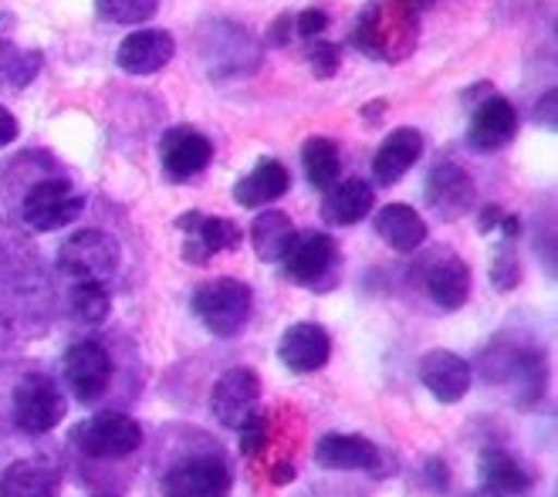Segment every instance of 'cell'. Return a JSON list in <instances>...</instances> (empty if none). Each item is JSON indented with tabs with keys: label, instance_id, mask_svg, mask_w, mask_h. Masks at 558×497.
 <instances>
[{
	"label": "cell",
	"instance_id": "obj_1",
	"mask_svg": "<svg viewBox=\"0 0 558 497\" xmlns=\"http://www.w3.org/2000/svg\"><path fill=\"white\" fill-rule=\"evenodd\" d=\"M423 0H373L355 17L352 45L386 64H400L413 54L420 38Z\"/></svg>",
	"mask_w": 558,
	"mask_h": 497
},
{
	"label": "cell",
	"instance_id": "obj_2",
	"mask_svg": "<svg viewBox=\"0 0 558 497\" xmlns=\"http://www.w3.org/2000/svg\"><path fill=\"white\" fill-rule=\"evenodd\" d=\"M193 315L217 339H234L247 325L254 308V291L241 278H214L204 281L190 298Z\"/></svg>",
	"mask_w": 558,
	"mask_h": 497
},
{
	"label": "cell",
	"instance_id": "obj_3",
	"mask_svg": "<svg viewBox=\"0 0 558 497\" xmlns=\"http://www.w3.org/2000/svg\"><path fill=\"white\" fill-rule=\"evenodd\" d=\"M119 260H122V247L106 230H78L58 251L61 275L75 278V284L78 281L106 284L109 278H116Z\"/></svg>",
	"mask_w": 558,
	"mask_h": 497
},
{
	"label": "cell",
	"instance_id": "obj_4",
	"mask_svg": "<svg viewBox=\"0 0 558 497\" xmlns=\"http://www.w3.org/2000/svg\"><path fill=\"white\" fill-rule=\"evenodd\" d=\"M64 420V392L45 373H27L14 386V423L27 437H41Z\"/></svg>",
	"mask_w": 558,
	"mask_h": 497
},
{
	"label": "cell",
	"instance_id": "obj_5",
	"mask_svg": "<svg viewBox=\"0 0 558 497\" xmlns=\"http://www.w3.org/2000/svg\"><path fill=\"white\" fill-rule=\"evenodd\" d=\"M72 440H75V447L85 457L116 460V457H125V453L140 450L143 426L133 416H125V413H98V416L82 420L72 429Z\"/></svg>",
	"mask_w": 558,
	"mask_h": 497
},
{
	"label": "cell",
	"instance_id": "obj_6",
	"mask_svg": "<svg viewBox=\"0 0 558 497\" xmlns=\"http://www.w3.org/2000/svg\"><path fill=\"white\" fill-rule=\"evenodd\" d=\"M82 207H85V196L69 180H41L27 190L21 214L31 230L48 234V230L72 223L82 214Z\"/></svg>",
	"mask_w": 558,
	"mask_h": 497
},
{
	"label": "cell",
	"instance_id": "obj_7",
	"mask_svg": "<svg viewBox=\"0 0 558 497\" xmlns=\"http://www.w3.org/2000/svg\"><path fill=\"white\" fill-rule=\"evenodd\" d=\"M234 474L223 457H190L170 468L159 481L162 497H227L231 494Z\"/></svg>",
	"mask_w": 558,
	"mask_h": 497
},
{
	"label": "cell",
	"instance_id": "obj_8",
	"mask_svg": "<svg viewBox=\"0 0 558 497\" xmlns=\"http://www.w3.org/2000/svg\"><path fill=\"white\" fill-rule=\"evenodd\" d=\"M177 230L183 234V260L186 264H207L220 251H238L241 227L227 217H210L201 210H190L177 217Z\"/></svg>",
	"mask_w": 558,
	"mask_h": 497
},
{
	"label": "cell",
	"instance_id": "obj_9",
	"mask_svg": "<svg viewBox=\"0 0 558 497\" xmlns=\"http://www.w3.org/2000/svg\"><path fill=\"white\" fill-rule=\"evenodd\" d=\"M159 159H162V173L170 183H186L193 177H201L210 159H214V143L190 125H173L162 132L159 140Z\"/></svg>",
	"mask_w": 558,
	"mask_h": 497
},
{
	"label": "cell",
	"instance_id": "obj_10",
	"mask_svg": "<svg viewBox=\"0 0 558 497\" xmlns=\"http://www.w3.org/2000/svg\"><path fill=\"white\" fill-rule=\"evenodd\" d=\"M64 383L78 403L92 407L95 400H102L112 383V355L98 342H75L64 352Z\"/></svg>",
	"mask_w": 558,
	"mask_h": 497
},
{
	"label": "cell",
	"instance_id": "obj_11",
	"mask_svg": "<svg viewBox=\"0 0 558 497\" xmlns=\"http://www.w3.org/2000/svg\"><path fill=\"white\" fill-rule=\"evenodd\" d=\"M257 400H260V379H257V373L247 369V366H238V369H227L214 383L210 413H214V420L220 426L238 429L257 410Z\"/></svg>",
	"mask_w": 558,
	"mask_h": 497
},
{
	"label": "cell",
	"instance_id": "obj_12",
	"mask_svg": "<svg viewBox=\"0 0 558 497\" xmlns=\"http://www.w3.org/2000/svg\"><path fill=\"white\" fill-rule=\"evenodd\" d=\"M423 196L440 220H461L474 204V180L468 177L464 166H457L453 159H440L426 177Z\"/></svg>",
	"mask_w": 558,
	"mask_h": 497
},
{
	"label": "cell",
	"instance_id": "obj_13",
	"mask_svg": "<svg viewBox=\"0 0 558 497\" xmlns=\"http://www.w3.org/2000/svg\"><path fill=\"white\" fill-rule=\"evenodd\" d=\"M336 244L328 234H318V230H308V234H294L288 254L278 260L281 264V275L291 284H302V288H315L318 278H325L328 271L336 268Z\"/></svg>",
	"mask_w": 558,
	"mask_h": 497
},
{
	"label": "cell",
	"instance_id": "obj_14",
	"mask_svg": "<svg viewBox=\"0 0 558 497\" xmlns=\"http://www.w3.org/2000/svg\"><path fill=\"white\" fill-rule=\"evenodd\" d=\"M518 136V109L505 95H484L471 112L468 146L477 153H498Z\"/></svg>",
	"mask_w": 558,
	"mask_h": 497
},
{
	"label": "cell",
	"instance_id": "obj_15",
	"mask_svg": "<svg viewBox=\"0 0 558 497\" xmlns=\"http://www.w3.org/2000/svg\"><path fill=\"white\" fill-rule=\"evenodd\" d=\"M423 288L444 312H461L471 298V268L450 247H437V254L423 268Z\"/></svg>",
	"mask_w": 558,
	"mask_h": 497
},
{
	"label": "cell",
	"instance_id": "obj_16",
	"mask_svg": "<svg viewBox=\"0 0 558 497\" xmlns=\"http://www.w3.org/2000/svg\"><path fill=\"white\" fill-rule=\"evenodd\" d=\"M420 383L426 386V392H430L434 400L461 403L471 392L474 373L464 355H457L450 349H430L420 359Z\"/></svg>",
	"mask_w": 558,
	"mask_h": 497
},
{
	"label": "cell",
	"instance_id": "obj_17",
	"mask_svg": "<svg viewBox=\"0 0 558 497\" xmlns=\"http://www.w3.org/2000/svg\"><path fill=\"white\" fill-rule=\"evenodd\" d=\"M173 54H177V41H173L170 31L143 27V31H133V35L122 38L116 61H119V69L129 75H156L173 61Z\"/></svg>",
	"mask_w": 558,
	"mask_h": 497
},
{
	"label": "cell",
	"instance_id": "obj_18",
	"mask_svg": "<svg viewBox=\"0 0 558 497\" xmlns=\"http://www.w3.org/2000/svg\"><path fill=\"white\" fill-rule=\"evenodd\" d=\"M328 355H332V336L318 322H294L281 342H278V359L291 373H318Z\"/></svg>",
	"mask_w": 558,
	"mask_h": 497
},
{
	"label": "cell",
	"instance_id": "obj_19",
	"mask_svg": "<svg viewBox=\"0 0 558 497\" xmlns=\"http://www.w3.org/2000/svg\"><path fill=\"white\" fill-rule=\"evenodd\" d=\"M420 156H423V132L410 129V125L392 129L389 136H386V143L373 156V177H376V183L397 186L413 170Z\"/></svg>",
	"mask_w": 558,
	"mask_h": 497
},
{
	"label": "cell",
	"instance_id": "obj_20",
	"mask_svg": "<svg viewBox=\"0 0 558 497\" xmlns=\"http://www.w3.org/2000/svg\"><path fill=\"white\" fill-rule=\"evenodd\" d=\"M379 460V447L359 434H325L315 444V463L325 471H373Z\"/></svg>",
	"mask_w": 558,
	"mask_h": 497
},
{
	"label": "cell",
	"instance_id": "obj_21",
	"mask_svg": "<svg viewBox=\"0 0 558 497\" xmlns=\"http://www.w3.org/2000/svg\"><path fill=\"white\" fill-rule=\"evenodd\" d=\"M291 186V173H288V166L281 159H257L254 162V170L247 177H241L234 183V201L247 210L254 207H268L275 201H281V196L288 193Z\"/></svg>",
	"mask_w": 558,
	"mask_h": 497
},
{
	"label": "cell",
	"instance_id": "obj_22",
	"mask_svg": "<svg viewBox=\"0 0 558 497\" xmlns=\"http://www.w3.org/2000/svg\"><path fill=\"white\" fill-rule=\"evenodd\" d=\"M58 490L61 474L45 457L14 460L0 477V497H58Z\"/></svg>",
	"mask_w": 558,
	"mask_h": 497
},
{
	"label": "cell",
	"instance_id": "obj_23",
	"mask_svg": "<svg viewBox=\"0 0 558 497\" xmlns=\"http://www.w3.org/2000/svg\"><path fill=\"white\" fill-rule=\"evenodd\" d=\"M373 204H376V196H373V186L366 180H342V183L325 190L322 220L332 223V227H352L363 217H369Z\"/></svg>",
	"mask_w": 558,
	"mask_h": 497
},
{
	"label": "cell",
	"instance_id": "obj_24",
	"mask_svg": "<svg viewBox=\"0 0 558 497\" xmlns=\"http://www.w3.org/2000/svg\"><path fill=\"white\" fill-rule=\"evenodd\" d=\"M477 474H481V490L495 494V497H514V494H524L532 487V474L501 447L481 450Z\"/></svg>",
	"mask_w": 558,
	"mask_h": 497
},
{
	"label": "cell",
	"instance_id": "obj_25",
	"mask_svg": "<svg viewBox=\"0 0 558 497\" xmlns=\"http://www.w3.org/2000/svg\"><path fill=\"white\" fill-rule=\"evenodd\" d=\"M376 234L400 254H413L426 241V223L423 217L407 204H389L376 214Z\"/></svg>",
	"mask_w": 558,
	"mask_h": 497
},
{
	"label": "cell",
	"instance_id": "obj_26",
	"mask_svg": "<svg viewBox=\"0 0 558 497\" xmlns=\"http://www.w3.org/2000/svg\"><path fill=\"white\" fill-rule=\"evenodd\" d=\"M294 234H299V230H294V223H291L288 214H281V210H265V214H257L254 223H251V247H254V254H257L260 260L278 264V260L288 254Z\"/></svg>",
	"mask_w": 558,
	"mask_h": 497
},
{
	"label": "cell",
	"instance_id": "obj_27",
	"mask_svg": "<svg viewBox=\"0 0 558 497\" xmlns=\"http://www.w3.org/2000/svg\"><path fill=\"white\" fill-rule=\"evenodd\" d=\"M302 166H305V180L315 190H328L339 183L342 173V153L336 146V140H325V136H312L302 146Z\"/></svg>",
	"mask_w": 558,
	"mask_h": 497
},
{
	"label": "cell",
	"instance_id": "obj_28",
	"mask_svg": "<svg viewBox=\"0 0 558 497\" xmlns=\"http://www.w3.org/2000/svg\"><path fill=\"white\" fill-rule=\"evenodd\" d=\"M69 302H72V315L85 325H102L112 312V298L106 284H92V281H78Z\"/></svg>",
	"mask_w": 558,
	"mask_h": 497
},
{
	"label": "cell",
	"instance_id": "obj_29",
	"mask_svg": "<svg viewBox=\"0 0 558 497\" xmlns=\"http://www.w3.org/2000/svg\"><path fill=\"white\" fill-rule=\"evenodd\" d=\"M95 11L112 24H146L159 11V0H95Z\"/></svg>",
	"mask_w": 558,
	"mask_h": 497
},
{
	"label": "cell",
	"instance_id": "obj_30",
	"mask_svg": "<svg viewBox=\"0 0 558 497\" xmlns=\"http://www.w3.org/2000/svg\"><path fill=\"white\" fill-rule=\"evenodd\" d=\"M41 69V54H21L17 48L0 41V82L4 85H14V88H24L35 72Z\"/></svg>",
	"mask_w": 558,
	"mask_h": 497
},
{
	"label": "cell",
	"instance_id": "obj_31",
	"mask_svg": "<svg viewBox=\"0 0 558 497\" xmlns=\"http://www.w3.org/2000/svg\"><path fill=\"white\" fill-rule=\"evenodd\" d=\"M518 281H521V260H518V254H514V247L508 241L498 251L495 264H490V284H495L498 291H511V288H518Z\"/></svg>",
	"mask_w": 558,
	"mask_h": 497
},
{
	"label": "cell",
	"instance_id": "obj_32",
	"mask_svg": "<svg viewBox=\"0 0 558 497\" xmlns=\"http://www.w3.org/2000/svg\"><path fill=\"white\" fill-rule=\"evenodd\" d=\"M238 434H241V453L244 457H257L260 450L268 447V416L254 410L241 426H238Z\"/></svg>",
	"mask_w": 558,
	"mask_h": 497
},
{
	"label": "cell",
	"instance_id": "obj_33",
	"mask_svg": "<svg viewBox=\"0 0 558 497\" xmlns=\"http://www.w3.org/2000/svg\"><path fill=\"white\" fill-rule=\"evenodd\" d=\"M308 64H312V75L315 78H332L336 72H339V64H342V51H339V45H332V41H312V48H308Z\"/></svg>",
	"mask_w": 558,
	"mask_h": 497
},
{
	"label": "cell",
	"instance_id": "obj_34",
	"mask_svg": "<svg viewBox=\"0 0 558 497\" xmlns=\"http://www.w3.org/2000/svg\"><path fill=\"white\" fill-rule=\"evenodd\" d=\"M325 31H328V14L322 8H308L294 17V35L305 38V41H318Z\"/></svg>",
	"mask_w": 558,
	"mask_h": 497
},
{
	"label": "cell",
	"instance_id": "obj_35",
	"mask_svg": "<svg viewBox=\"0 0 558 497\" xmlns=\"http://www.w3.org/2000/svg\"><path fill=\"white\" fill-rule=\"evenodd\" d=\"M291 27H294V17H291V14H281V17L271 24V31H268V41H271L275 48H284V45L291 41V35H294Z\"/></svg>",
	"mask_w": 558,
	"mask_h": 497
},
{
	"label": "cell",
	"instance_id": "obj_36",
	"mask_svg": "<svg viewBox=\"0 0 558 497\" xmlns=\"http://www.w3.org/2000/svg\"><path fill=\"white\" fill-rule=\"evenodd\" d=\"M505 210L501 207H484L481 210V234H495V230H501V223H505Z\"/></svg>",
	"mask_w": 558,
	"mask_h": 497
},
{
	"label": "cell",
	"instance_id": "obj_37",
	"mask_svg": "<svg viewBox=\"0 0 558 497\" xmlns=\"http://www.w3.org/2000/svg\"><path fill=\"white\" fill-rule=\"evenodd\" d=\"M14 140H17V119L4 106H0V149L11 146Z\"/></svg>",
	"mask_w": 558,
	"mask_h": 497
},
{
	"label": "cell",
	"instance_id": "obj_38",
	"mask_svg": "<svg viewBox=\"0 0 558 497\" xmlns=\"http://www.w3.org/2000/svg\"><path fill=\"white\" fill-rule=\"evenodd\" d=\"M538 122L555 132V88L542 95V102H538Z\"/></svg>",
	"mask_w": 558,
	"mask_h": 497
},
{
	"label": "cell",
	"instance_id": "obj_39",
	"mask_svg": "<svg viewBox=\"0 0 558 497\" xmlns=\"http://www.w3.org/2000/svg\"><path fill=\"white\" fill-rule=\"evenodd\" d=\"M288 481H294V468L288 460H278L271 468V484H288Z\"/></svg>",
	"mask_w": 558,
	"mask_h": 497
},
{
	"label": "cell",
	"instance_id": "obj_40",
	"mask_svg": "<svg viewBox=\"0 0 558 497\" xmlns=\"http://www.w3.org/2000/svg\"><path fill=\"white\" fill-rule=\"evenodd\" d=\"M471 497H495V494H487V490H477V494H471Z\"/></svg>",
	"mask_w": 558,
	"mask_h": 497
},
{
	"label": "cell",
	"instance_id": "obj_41",
	"mask_svg": "<svg viewBox=\"0 0 558 497\" xmlns=\"http://www.w3.org/2000/svg\"><path fill=\"white\" fill-rule=\"evenodd\" d=\"M423 4H430V0H423Z\"/></svg>",
	"mask_w": 558,
	"mask_h": 497
}]
</instances>
